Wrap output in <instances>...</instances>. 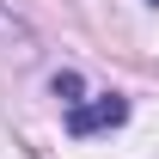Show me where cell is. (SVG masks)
<instances>
[{
    "label": "cell",
    "mask_w": 159,
    "mask_h": 159,
    "mask_svg": "<svg viewBox=\"0 0 159 159\" xmlns=\"http://www.w3.org/2000/svg\"><path fill=\"white\" fill-rule=\"evenodd\" d=\"M122 116H129V98H122V92H98V98L67 104V135H104V129H116Z\"/></svg>",
    "instance_id": "1"
},
{
    "label": "cell",
    "mask_w": 159,
    "mask_h": 159,
    "mask_svg": "<svg viewBox=\"0 0 159 159\" xmlns=\"http://www.w3.org/2000/svg\"><path fill=\"white\" fill-rule=\"evenodd\" d=\"M55 98H67V104H80V74H55Z\"/></svg>",
    "instance_id": "2"
},
{
    "label": "cell",
    "mask_w": 159,
    "mask_h": 159,
    "mask_svg": "<svg viewBox=\"0 0 159 159\" xmlns=\"http://www.w3.org/2000/svg\"><path fill=\"white\" fill-rule=\"evenodd\" d=\"M153 6H159V0H153Z\"/></svg>",
    "instance_id": "3"
}]
</instances>
